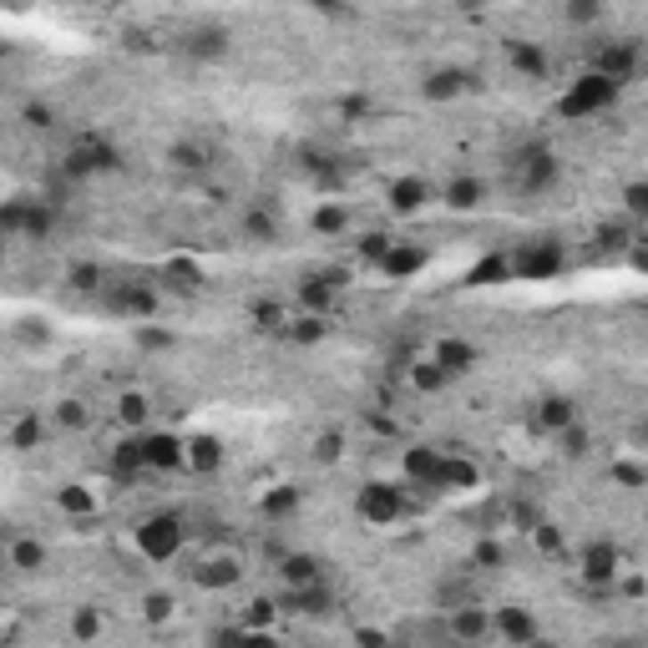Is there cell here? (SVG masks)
Here are the masks:
<instances>
[{
    "mask_svg": "<svg viewBox=\"0 0 648 648\" xmlns=\"http://www.w3.org/2000/svg\"><path fill=\"white\" fill-rule=\"evenodd\" d=\"M618 92H623V86H613L608 77L583 71V77L562 92V117H593V111H608L618 102Z\"/></svg>",
    "mask_w": 648,
    "mask_h": 648,
    "instance_id": "1",
    "label": "cell"
},
{
    "mask_svg": "<svg viewBox=\"0 0 648 648\" xmlns=\"http://www.w3.org/2000/svg\"><path fill=\"white\" fill-rule=\"evenodd\" d=\"M562 264H568V253H562L557 238H532V243L517 249L512 274H522V279H553V274H562Z\"/></svg>",
    "mask_w": 648,
    "mask_h": 648,
    "instance_id": "2",
    "label": "cell"
},
{
    "mask_svg": "<svg viewBox=\"0 0 648 648\" xmlns=\"http://www.w3.org/2000/svg\"><path fill=\"white\" fill-rule=\"evenodd\" d=\"M137 547H143V557H152V562H173V557L183 553V522H177L173 512H168V517H147V522L137 527Z\"/></svg>",
    "mask_w": 648,
    "mask_h": 648,
    "instance_id": "3",
    "label": "cell"
},
{
    "mask_svg": "<svg viewBox=\"0 0 648 648\" xmlns=\"http://www.w3.org/2000/svg\"><path fill=\"white\" fill-rule=\"evenodd\" d=\"M360 517L370 527H390V522H400L406 517V491L400 487H390V481H365V491H360Z\"/></svg>",
    "mask_w": 648,
    "mask_h": 648,
    "instance_id": "4",
    "label": "cell"
},
{
    "mask_svg": "<svg viewBox=\"0 0 648 648\" xmlns=\"http://www.w3.org/2000/svg\"><path fill=\"white\" fill-rule=\"evenodd\" d=\"M117 162H122V152H117L107 137L86 132V137L71 147V158H66V173H71V177H92V173H111Z\"/></svg>",
    "mask_w": 648,
    "mask_h": 648,
    "instance_id": "5",
    "label": "cell"
},
{
    "mask_svg": "<svg viewBox=\"0 0 648 648\" xmlns=\"http://www.w3.org/2000/svg\"><path fill=\"white\" fill-rule=\"evenodd\" d=\"M340 289H345V274L340 269H330V274H304L299 279V299H304V309H309V315H330L334 309V294H340Z\"/></svg>",
    "mask_w": 648,
    "mask_h": 648,
    "instance_id": "6",
    "label": "cell"
},
{
    "mask_svg": "<svg viewBox=\"0 0 648 648\" xmlns=\"http://www.w3.org/2000/svg\"><path fill=\"white\" fill-rule=\"evenodd\" d=\"M491 633H502L506 644L527 648L532 638H537V618L527 613L522 603H506V608H496V613H491Z\"/></svg>",
    "mask_w": 648,
    "mask_h": 648,
    "instance_id": "7",
    "label": "cell"
},
{
    "mask_svg": "<svg viewBox=\"0 0 648 648\" xmlns=\"http://www.w3.org/2000/svg\"><path fill=\"white\" fill-rule=\"evenodd\" d=\"M578 572H583V583H593V587H613V578H618V547H613V542H593V547H583Z\"/></svg>",
    "mask_w": 648,
    "mask_h": 648,
    "instance_id": "8",
    "label": "cell"
},
{
    "mask_svg": "<svg viewBox=\"0 0 648 648\" xmlns=\"http://www.w3.org/2000/svg\"><path fill=\"white\" fill-rule=\"evenodd\" d=\"M284 613H304V618H324L334 613V593L324 587V578L309 587H284V603H279Z\"/></svg>",
    "mask_w": 648,
    "mask_h": 648,
    "instance_id": "9",
    "label": "cell"
},
{
    "mask_svg": "<svg viewBox=\"0 0 648 648\" xmlns=\"http://www.w3.org/2000/svg\"><path fill=\"white\" fill-rule=\"evenodd\" d=\"M598 77H608L613 86H623V81L638 71V46L633 41H608V46L598 51V66H593Z\"/></svg>",
    "mask_w": 648,
    "mask_h": 648,
    "instance_id": "10",
    "label": "cell"
},
{
    "mask_svg": "<svg viewBox=\"0 0 648 648\" xmlns=\"http://www.w3.org/2000/svg\"><path fill=\"white\" fill-rule=\"evenodd\" d=\"M400 466H406V481H411V487L436 491V472H441V451H436V446H411V451L400 456Z\"/></svg>",
    "mask_w": 648,
    "mask_h": 648,
    "instance_id": "11",
    "label": "cell"
},
{
    "mask_svg": "<svg viewBox=\"0 0 648 648\" xmlns=\"http://www.w3.org/2000/svg\"><path fill=\"white\" fill-rule=\"evenodd\" d=\"M107 304H111V315H132V319H147L152 309H158V294L147 284H117L107 294Z\"/></svg>",
    "mask_w": 648,
    "mask_h": 648,
    "instance_id": "12",
    "label": "cell"
},
{
    "mask_svg": "<svg viewBox=\"0 0 648 648\" xmlns=\"http://www.w3.org/2000/svg\"><path fill=\"white\" fill-rule=\"evenodd\" d=\"M481 476H476V466L461 451H441V472H436V491H472Z\"/></svg>",
    "mask_w": 648,
    "mask_h": 648,
    "instance_id": "13",
    "label": "cell"
},
{
    "mask_svg": "<svg viewBox=\"0 0 648 648\" xmlns=\"http://www.w3.org/2000/svg\"><path fill=\"white\" fill-rule=\"evenodd\" d=\"M143 461L152 472H177V466H188V461H183V441L168 436V431H162V436H143Z\"/></svg>",
    "mask_w": 648,
    "mask_h": 648,
    "instance_id": "14",
    "label": "cell"
},
{
    "mask_svg": "<svg viewBox=\"0 0 648 648\" xmlns=\"http://www.w3.org/2000/svg\"><path fill=\"white\" fill-rule=\"evenodd\" d=\"M421 269H426V249L421 243H390V253L380 258V274H390V279H411Z\"/></svg>",
    "mask_w": 648,
    "mask_h": 648,
    "instance_id": "15",
    "label": "cell"
},
{
    "mask_svg": "<svg viewBox=\"0 0 648 648\" xmlns=\"http://www.w3.org/2000/svg\"><path fill=\"white\" fill-rule=\"evenodd\" d=\"M451 633H456L461 644H481V638H491V613L487 608H476V603L451 608Z\"/></svg>",
    "mask_w": 648,
    "mask_h": 648,
    "instance_id": "16",
    "label": "cell"
},
{
    "mask_svg": "<svg viewBox=\"0 0 648 648\" xmlns=\"http://www.w3.org/2000/svg\"><path fill=\"white\" fill-rule=\"evenodd\" d=\"M183 461L198 476H213L223 466V441L218 436H193V441H183Z\"/></svg>",
    "mask_w": 648,
    "mask_h": 648,
    "instance_id": "17",
    "label": "cell"
},
{
    "mask_svg": "<svg viewBox=\"0 0 648 648\" xmlns=\"http://www.w3.org/2000/svg\"><path fill=\"white\" fill-rule=\"evenodd\" d=\"M487 203V183L481 177H451L446 183V208L451 213H472V208Z\"/></svg>",
    "mask_w": 648,
    "mask_h": 648,
    "instance_id": "18",
    "label": "cell"
},
{
    "mask_svg": "<svg viewBox=\"0 0 648 648\" xmlns=\"http://www.w3.org/2000/svg\"><path fill=\"white\" fill-rule=\"evenodd\" d=\"M553 177H557V158L547 152V147H532V152L522 158V188L527 193H542Z\"/></svg>",
    "mask_w": 648,
    "mask_h": 648,
    "instance_id": "19",
    "label": "cell"
},
{
    "mask_svg": "<svg viewBox=\"0 0 648 648\" xmlns=\"http://www.w3.org/2000/svg\"><path fill=\"white\" fill-rule=\"evenodd\" d=\"M279 572H284V587H309V583L324 578V562L309 557V553H289L284 562H279Z\"/></svg>",
    "mask_w": 648,
    "mask_h": 648,
    "instance_id": "20",
    "label": "cell"
},
{
    "mask_svg": "<svg viewBox=\"0 0 648 648\" xmlns=\"http://www.w3.org/2000/svg\"><path fill=\"white\" fill-rule=\"evenodd\" d=\"M436 365L446 370V380L466 375L476 365V345H466V340H441V345H436Z\"/></svg>",
    "mask_w": 648,
    "mask_h": 648,
    "instance_id": "21",
    "label": "cell"
},
{
    "mask_svg": "<svg viewBox=\"0 0 648 648\" xmlns=\"http://www.w3.org/2000/svg\"><path fill=\"white\" fill-rule=\"evenodd\" d=\"M188 51L198 62H218L223 51H228V31H223V26H203V31L188 36Z\"/></svg>",
    "mask_w": 648,
    "mask_h": 648,
    "instance_id": "22",
    "label": "cell"
},
{
    "mask_svg": "<svg viewBox=\"0 0 648 648\" xmlns=\"http://www.w3.org/2000/svg\"><path fill=\"white\" fill-rule=\"evenodd\" d=\"M537 421L547 431H568V426H578V406H572L568 396H547L537 406Z\"/></svg>",
    "mask_w": 648,
    "mask_h": 648,
    "instance_id": "23",
    "label": "cell"
},
{
    "mask_svg": "<svg viewBox=\"0 0 648 648\" xmlns=\"http://www.w3.org/2000/svg\"><path fill=\"white\" fill-rule=\"evenodd\" d=\"M426 183H421V177H400L396 188H390V208H396V213H421V208H426Z\"/></svg>",
    "mask_w": 648,
    "mask_h": 648,
    "instance_id": "24",
    "label": "cell"
},
{
    "mask_svg": "<svg viewBox=\"0 0 648 648\" xmlns=\"http://www.w3.org/2000/svg\"><path fill=\"white\" fill-rule=\"evenodd\" d=\"M5 562L21 568V572H41V568H46V547H41L36 537H16V542H11V553H5Z\"/></svg>",
    "mask_w": 648,
    "mask_h": 648,
    "instance_id": "25",
    "label": "cell"
},
{
    "mask_svg": "<svg viewBox=\"0 0 648 648\" xmlns=\"http://www.w3.org/2000/svg\"><path fill=\"white\" fill-rule=\"evenodd\" d=\"M168 162H173V168H183V173H203L208 162H213V152H208V147H198V143H173Z\"/></svg>",
    "mask_w": 648,
    "mask_h": 648,
    "instance_id": "26",
    "label": "cell"
},
{
    "mask_svg": "<svg viewBox=\"0 0 648 648\" xmlns=\"http://www.w3.org/2000/svg\"><path fill=\"white\" fill-rule=\"evenodd\" d=\"M506 274H512V258H506V253H491V258H481V264L466 274V284H502Z\"/></svg>",
    "mask_w": 648,
    "mask_h": 648,
    "instance_id": "27",
    "label": "cell"
},
{
    "mask_svg": "<svg viewBox=\"0 0 648 648\" xmlns=\"http://www.w3.org/2000/svg\"><path fill=\"white\" fill-rule=\"evenodd\" d=\"M411 385L421 396H436V390H446V370L436 360H421V365H411Z\"/></svg>",
    "mask_w": 648,
    "mask_h": 648,
    "instance_id": "28",
    "label": "cell"
},
{
    "mask_svg": "<svg viewBox=\"0 0 648 648\" xmlns=\"http://www.w3.org/2000/svg\"><path fill=\"white\" fill-rule=\"evenodd\" d=\"M512 66H517V71H522V77H547V56H542V46H532V41H527V46H512Z\"/></svg>",
    "mask_w": 648,
    "mask_h": 648,
    "instance_id": "29",
    "label": "cell"
},
{
    "mask_svg": "<svg viewBox=\"0 0 648 648\" xmlns=\"http://www.w3.org/2000/svg\"><path fill=\"white\" fill-rule=\"evenodd\" d=\"M284 334H289V340H299V345H319V340L330 334V324H324L319 315H304V319H289Z\"/></svg>",
    "mask_w": 648,
    "mask_h": 648,
    "instance_id": "30",
    "label": "cell"
},
{
    "mask_svg": "<svg viewBox=\"0 0 648 648\" xmlns=\"http://www.w3.org/2000/svg\"><path fill=\"white\" fill-rule=\"evenodd\" d=\"M193 578L203 587H228V583H238V562H228V557H223V562H203Z\"/></svg>",
    "mask_w": 648,
    "mask_h": 648,
    "instance_id": "31",
    "label": "cell"
},
{
    "mask_svg": "<svg viewBox=\"0 0 648 648\" xmlns=\"http://www.w3.org/2000/svg\"><path fill=\"white\" fill-rule=\"evenodd\" d=\"M162 279H173V289H183V294H193V289L203 284V269H193L188 258H173V264L162 269Z\"/></svg>",
    "mask_w": 648,
    "mask_h": 648,
    "instance_id": "32",
    "label": "cell"
},
{
    "mask_svg": "<svg viewBox=\"0 0 648 648\" xmlns=\"http://www.w3.org/2000/svg\"><path fill=\"white\" fill-rule=\"evenodd\" d=\"M461 86H466V77H461V71H431V77H426V96H436V102L456 96Z\"/></svg>",
    "mask_w": 648,
    "mask_h": 648,
    "instance_id": "33",
    "label": "cell"
},
{
    "mask_svg": "<svg viewBox=\"0 0 648 648\" xmlns=\"http://www.w3.org/2000/svg\"><path fill=\"white\" fill-rule=\"evenodd\" d=\"M243 238H253V243H269L274 238V218L264 208H243Z\"/></svg>",
    "mask_w": 648,
    "mask_h": 648,
    "instance_id": "34",
    "label": "cell"
},
{
    "mask_svg": "<svg viewBox=\"0 0 648 648\" xmlns=\"http://www.w3.org/2000/svg\"><path fill=\"white\" fill-rule=\"evenodd\" d=\"M274 613H279V603H269V598H253V603H249V613H243V623H238V628H243V633L269 628V623H274Z\"/></svg>",
    "mask_w": 648,
    "mask_h": 648,
    "instance_id": "35",
    "label": "cell"
},
{
    "mask_svg": "<svg viewBox=\"0 0 648 648\" xmlns=\"http://www.w3.org/2000/svg\"><path fill=\"white\" fill-rule=\"evenodd\" d=\"M117 472H122V476L147 472V461H143V436H137V441H122V446H117Z\"/></svg>",
    "mask_w": 648,
    "mask_h": 648,
    "instance_id": "36",
    "label": "cell"
},
{
    "mask_svg": "<svg viewBox=\"0 0 648 648\" xmlns=\"http://www.w3.org/2000/svg\"><path fill=\"white\" fill-rule=\"evenodd\" d=\"M36 441H41V415H21L16 426H11V446L16 451H31Z\"/></svg>",
    "mask_w": 648,
    "mask_h": 648,
    "instance_id": "37",
    "label": "cell"
},
{
    "mask_svg": "<svg viewBox=\"0 0 648 648\" xmlns=\"http://www.w3.org/2000/svg\"><path fill=\"white\" fill-rule=\"evenodd\" d=\"M21 234H31V238H46V234H51V208H41V203H26V213H21Z\"/></svg>",
    "mask_w": 648,
    "mask_h": 648,
    "instance_id": "38",
    "label": "cell"
},
{
    "mask_svg": "<svg viewBox=\"0 0 648 648\" xmlns=\"http://www.w3.org/2000/svg\"><path fill=\"white\" fill-rule=\"evenodd\" d=\"M71 633H77L81 644L102 638V613H96V608H77V613H71Z\"/></svg>",
    "mask_w": 648,
    "mask_h": 648,
    "instance_id": "39",
    "label": "cell"
},
{
    "mask_svg": "<svg viewBox=\"0 0 648 648\" xmlns=\"http://www.w3.org/2000/svg\"><path fill=\"white\" fill-rule=\"evenodd\" d=\"M117 421H122V426H143L147 421V400L137 396V390H127V396L117 400Z\"/></svg>",
    "mask_w": 648,
    "mask_h": 648,
    "instance_id": "40",
    "label": "cell"
},
{
    "mask_svg": "<svg viewBox=\"0 0 648 648\" xmlns=\"http://www.w3.org/2000/svg\"><path fill=\"white\" fill-rule=\"evenodd\" d=\"M294 506H299V491H294V487H279V491H269V496H264V517H289Z\"/></svg>",
    "mask_w": 648,
    "mask_h": 648,
    "instance_id": "41",
    "label": "cell"
},
{
    "mask_svg": "<svg viewBox=\"0 0 648 648\" xmlns=\"http://www.w3.org/2000/svg\"><path fill=\"white\" fill-rule=\"evenodd\" d=\"M345 208H340V203H319L315 208V228H319V234H345Z\"/></svg>",
    "mask_w": 648,
    "mask_h": 648,
    "instance_id": "42",
    "label": "cell"
},
{
    "mask_svg": "<svg viewBox=\"0 0 648 648\" xmlns=\"http://www.w3.org/2000/svg\"><path fill=\"white\" fill-rule=\"evenodd\" d=\"M598 243L608 253H618V249H628V243H633V234L623 228V223H603V228H598Z\"/></svg>",
    "mask_w": 648,
    "mask_h": 648,
    "instance_id": "43",
    "label": "cell"
},
{
    "mask_svg": "<svg viewBox=\"0 0 648 648\" xmlns=\"http://www.w3.org/2000/svg\"><path fill=\"white\" fill-rule=\"evenodd\" d=\"M390 243H396V238H390V234H365V238H360V258H370V264H380V258L390 253Z\"/></svg>",
    "mask_w": 648,
    "mask_h": 648,
    "instance_id": "44",
    "label": "cell"
},
{
    "mask_svg": "<svg viewBox=\"0 0 648 648\" xmlns=\"http://www.w3.org/2000/svg\"><path fill=\"white\" fill-rule=\"evenodd\" d=\"M253 319H258V330H279V334L289 330V315L279 309V304H258V309H253Z\"/></svg>",
    "mask_w": 648,
    "mask_h": 648,
    "instance_id": "45",
    "label": "cell"
},
{
    "mask_svg": "<svg viewBox=\"0 0 648 648\" xmlns=\"http://www.w3.org/2000/svg\"><path fill=\"white\" fill-rule=\"evenodd\" d=\"M173 608H177V603L168 598V593H152V598L143 603V613H147V623H168V618H173Z\"/></svg>",
    "mask_w": 648,
    "mask_h": 648,
    "instance_id": "46",
    "label": "cell"
},
{
    "mask_svg": "<svg viewBox=\"0 0 648 648\" xmlns=\"http://www.w3.org/2000/svg\"><path fill=\"white\" fill-rule=\"evenodd\" d=\"M62 506L71 512V517H86L92 512V491H81V487H66L62 491Z\"/></svg>",
    "mask_w": 648,
    "mask_h": 648,
    "instance_id": "47",
    "label": "cell"
},
{
    "mask_svg": "<svg viewBox=\"0 0 648 648\" xmlns=\"http://www.w3.org/2000/svg\"><path fill=\"white\" fill-rule=\"evenodd\" d=\"M557 446H562L568 456H583V451H587V431H583V426H568V431H557Z\"/></svg>",
    "mask_w": 648,
    "mask_h": 648,
    "instance_id": "48",
    "label": "cell"
},
{
    "mask_svg": "<svg viewBox=\"0 0 648 648\" xmlns=\"http://www.w3.org/2000/svg\"><path fill=\"white\" fill-rule=\"evenodd\" d=\"M623 208H628L633 218H644L648 213V188L644 183H628V188H623Z\"/></svg>",
    "mask_w": 648,
    "mask_h": 648,
    "instance_id": "49",
    "label": "cell"
},
{
    "mask_svg": "<svg viewBox=\"0 0 648 648\" xmlns=\"http://www.w3.org/2000/svg\"><path fill=\"white\" fill-rule=\"evenodd\" d=\"M71 289H86V294L102 289V269H96V264H77V269H71Z\"/></svg>",
    "mask_w": 648,
    "mask_h": 648,
    "instance_id": "50",
    "label": "cell"
},
{
    "mask_svg": "<svg viewBox=\"0 0 648 648\" xmlns=\"http://www.w3.org/2000/svg\"><path fill=\"white\" fill-rule=\"evenodd\" d=\"M532 532H537V547H542V553H562V537H557V532H553L547 522H537Z\"/></svg>",
    "mask_w": 648,
    "mask_h": 648,
    "instance_id": "51",
    "label": "cell"
},
{
    "mask_svg": "<svg viewBox=\"0 0 648 648\" xmlns=\"http://www.w3.org/2000/svg\"><path fill=\"white\" fill-rule=\"evenodd\" d=\"M476 562L481 568H502V547L496 542H476Z\"/></svg>",
    "mask_w": 648,
    "mask_h": 648,
    "instance_id": "52",
    "label": "cell"
},
{
    "mask_svg": "<svg viewBox=\"0 0 648 648\" xmlns=\"http://www.w3.org/2000/svg\"><path fill=\"white\" fill-rule=\"evenodd\" d=\"M137 345H143V349H168V345H173V334H168V330H143V334H137Z\"/></svg>",
    "mask_w": 648,
    "mask_h": 648,
    "instance_id": "53",
    "label": "cell"
},
{
    "mask_svg": "<svg viewBox=\"0 0 648 648\" xmlns=\"http://www.w3.org/2000/svg\"><path fill=\"white\" fill-rule=\"evenodd\" d=\"M613 476L623 481V487H644V472H638V466H628V461H618V466H613Z\"/></svg>",
    "mask_w": 648,
    "mask_h": 648,
    "instance_id": "54",
    "label": "cell"
},
{
    "mask_svg": "<svg viewBox=\"0 0 648 648\" xmlns=\"http://www.w3.org/2000/svg\"><path fill=\"white\" fill-rule=\"evenodd\" d=\"M213 648H243V628H218L213 633Z\"/></svg>",
    "mask_w": 648,
    "mask_h": 648,
    "instance_id": "55",
    "label": "cell"
},
{
    "mask_svg": "<svg viewBox=\"0 0 648 648\" xmlns=\"http://www.w3.org/2000/svg\"><path fill=\"white\" fill-rule=\"evenodd\" d=\"M62 421H66V426H86V406L66 400V406H62Z\"/></svg>",
    "mask_w": 648,
    "mask_h": 648,
    "instance_id": "56",
    "label": "cell"
},
{
    "mask_svg": "<svg viewBox=\"0 0 648 648\" xmlns=\"http://www.w3.org/2000/svg\"><path fill=\"white\" fill-rule=\"evenodd\" d=\"M315 451H319V461H334V456H340V436H334V431H330V436H319Z\"/></svg>",
    "mask_w": 648,
    "mask_h": 648,
    "instance_id": "57",
    "label": "cell"
},
{
    "mask_svg": "<svg viewBox=\"0 0 648 648\" xmlns=\"http://www.w3.org/2000/svg\"><path fill=\"white\" fill-rule=\"evenodd\" d=\"M243 648H279V644H274L269 628H258V633H243Z\"/></svg>",
    "mask_w": 648,
    "mask_h": 648,
    "instance_id": "58",
    "label": "cell"
},
{
    "mask_svg": "<svg viewBox=\"0 0 648 648\" xmlns=\"http://www.w3.org/2000/svg\"><path fill=\"white\" fill-rule=\"evenodd\" d=\"M26 122H31V127H51V107H36V102H31V107H26Z\"/></svg>",
    "mask_w": 648,
    "mask_h": 648,
    "instance_id": "59",
    "label": "cell"
},
{
    "mask_svg": "<svg viewBox=\"0 0 648 648\" xmlns=\"http://www.w3.org/2000/svg\"><path fill=\"white\" fill-rule=\"evenodd\" d=\"M360 648H385V633H375V628H360Z\"/></svg>",
    "mask_w": 648,
    "mask_h": 648,
    "instance_id": "60",
    "label": "cell"
},
{
    "mask_svg": "<svg viewBox=\"0 0 648 648\" xmlns=\"http://www.w3.org/2000/svg\"><path fill=\"white\" fill-rule=\"evenodd\" d=\"M613 648H638V644H633V638H618V644Z\"/></svg>",
    "mask_w": 648,
    "mask_h": 648,
    "instance_id": "61",
    "label": "cell"
},
{
    "mask_svg": "<svg viewBox=\"0 0 648 648\" xmlns=\"http://www.w3.org/2000/svg\"><path fill=\"white\" fill-rule=\"evenodd\" d=\"M0 253H5V234H0Z\"/></svg>",
    "mask_w": 648,
    "mask_h": 648,
    "instance_id": "62",
    "label": "cell"
},
{
    "mask_svg": "<svg viewBox=\"0 0 648 648\" xmlns=\"http://www.w3.org/2000/svg\"><path fill=\"white\" fill-rule=\"evenodd\" d=\"M0 51H5V46H0Z\"/></svg>",
    "mask_w": 648,
    "mask_h": 648,
    "instance_id": "63",
    "label": "cell"
}]
</instances>
